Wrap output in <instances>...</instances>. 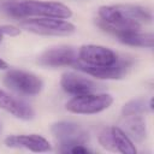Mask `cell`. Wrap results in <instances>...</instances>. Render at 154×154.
Returning a JSON list of instances; mask_svg holds the SVG:
<instances>
[{
    "label": "cell",
    "instance_id": "ba28073f",
    "mask_svg": "<svg viewBox=\"0 0 154 154\" xmlns=\"http://www.w3.org/2000/svg\"><path fill=\"white\" fill-rule=\"evenodd\" d=\"M78 59L91 66H109L114 64L118 55L109 48L97 45H84L78 51Z\"/></svg>",
    "mask_w": 154,
    "mask_h": 154
},
{
    "label": "cell",
    "instance_id": "ac0fdd59",
    "mask_svg": "<svg viewBox=\"0 0 154 154\" xmlns=\"http://www.w3.org/2000/svg\"><path fill=\"white\" fill-rule=\"evenodd\" d=\"M99 142L103 148L112 150V152H116V147L113 144V140H112V135H111V128H106L100 132Z\"/></svg>",
    "mask_w": 154,
    "mask_h": 154
},
{
    "label": "cell",
    "instance_id": "8992f818",
    "mask_svg": "<svg viewBox=\"0 0 154 154\" xmlns=\"http://www.w3.org/2000/svg\"><path fill=\"white\" fill-rule=\"evenodd\" d=\"M4 83L7 88L23 95H36L43 87L40 77L22 70H10L4 76Z\"/></svg>",
    "mask_w": 154,
    "mask_h": 154
},
{
    "label": "cell",
    "instance_id": "8fae6325",
    "mask_svg": "<svg viewBox=\"0 0 154 154\" xmlns=\"http://www.w3.org/2000/svg\"><path fill=\"white\" fill-rule=\"evenodd\" d=\"M5 144L11 148H25L31 152H48L51 150L49 142L38 135H14L5 140Z\"/></svg>",
    "mask_w": 154,
    "mask_h": 154
},
{
    "label": "cell",
    "instance_id": "9a60e30c",
    "mask_svg": "<svg viewBox=\"0 0 154 154\" xmlns=\"http://www.w3.org/2000/svg\"><path fill=\"white\" fill-rule=\"evenodd\" d=\"M119 41L129 45V46H135V47H148L152 48L154 43V36L150 32L142 34L140 31H130L125 32L118 36Z\"/></svg>",
    "mask_w": 154,
    "mask_h": 154
},
{
    "label": "cell",
    "instance_id": "5bb4252c",
    "mask_svg": "<svg viewBox=\"0 0 154 154\" xmlns=\"http://www.w3.org/2000/svg\"><path fill=\"white\" fill-rule=\"evenodd\" d=\"M111 135H112L113 144L116 147V152H120L123 154H136V148L134 142L120 128L112 126Z\"/></svg>",
    "mask_w": 154,
    "mask_h": 154
},
{
    "label": "cell",
    "instance_id": "30bf717a",
    "mask_svg": "<svg viewBox=\"0 0 154 154\" xmlns=\"http://www.w3.org/2000/svg\"><path fill=\"white\" fill-rule=\"evenodd\" d=\"M61 88L72 95H85L91 94L102 88V85L90 78H87L82 75L75 72H65L60 79Z\"/></svg>",
    "mask_w": 154,
    "mask_h": 154
},
{
    "label": "cell",
    "instance_id": "ffe728a7",
    "mask_svg": "<svg viewBox=\"0 0 154 154\" xmlns=\"http://www.w3.org/2000/svg\"><path fill=\"white\" fill-rule=\"evenodd\" d=\"M66 152H71V153H77V154H84V153H89L90 150L84 147V144H75L72 147H70Z\"/></svg>",
    "mask_w": 154,
    "mask_h": 154
},
{
    "label": "cell",
    "instance_id": "7402d4cb",
    "mask_svg": "<svg viewBox=\"0 0 154 154\" xmlns=\"http://www.w3.org/2000/svg\"><path fill=\"white\" fill-rule=\"evenodd\" d=\"M2 36H4V35H2V34H1V32H0V41H1V40H2Z\"/></svg>",
    "mask_w": 154,
    "mask_h": 154
},
{
    "label": "cell",
    "instance_id": "5b68a950",
    "mask_svg": "<svg viewBox=\"0 0 154 154\" xmlns=\"http://www.w3.org/2000/svg\"><path fill=\"white\" fill-rule=\"evenodd\" d=\"M52 132L59 141L60 152H66L75 144H85L89 140L88 132L73 122H58L53 124Z\"/></svg>",
    "mask_w": 154,
    "mask_h": 154
},
{
    "label": "cell",
    "instance_id": "4fadbf2b",
    "mask_svg": "<svg viewBox=\"0 0 154 154\" xmlns=\"http://www.w3.org/2000/svg\"><path fill=\"white\" fill-rule=\"evenodd\" d=\"M120 129L130 137L131 141L141 143L147 136L146 122L140 114L134 116H123V120L120 122Z\"/></svg>",
    "mask_w": 154,
    "mask_h": 154
},
{
    "label": "cell",
    "instance_id": "7c38bea8",
    "mask_svg": "<svg viewBox=\"0 0 154 154\" xmlns=\"http://www.w3.org/2000/svg\"><path fill=\"white\" fill-rule=\"evenodd\" d=\"M0 107L6 112L11 113L12 116L23 120H30L34 118V111L28 103L13 97L12 95L7 94L1 89H0Z\"/></svg>",
    "mask_w": 154,
    "mask_h": 154
},
{
    "label": "cell",
    "instance_id": "44dd1931",
    "mask_svg": "<svg viewBox=\"0 0 154 154\" xmlns=\"http://www.w3.org/2000/svg\"><path fill=\"white\" fill-rule=\"evenodd\" d=\"M8 66H7V63L6 61H4L1 58H0V70H5V69H7Z\"/></svg>",
    "mask_w": 154,
    "mask_h": 154
},
{
    "label": "cell",
    "instance_id": "e0dca14e",
    "mask_svg": "<svg viewBox=\"0 0 154 154\" xmlns=\"http://www.w3.org/2000/svg\"><path fill=\"white\" fill-rule=\"evenodd\" d=\"M146 111V102L142 99H134L126 102L122 108L123 116H134V114H141Z\"/></svg>",
    "mask_w": 154,
    "mask_h": 154
},
{
    "label": "cell",
    "instance_id": "277c9868",
    "mask_svg": "<svg viewBox=\"0 0 154 154\" xmlns=\"http://www.w3.org/2000/svg\"><path fill=\"white\" fill-rule=\"evenodd\" d=\"M113 102L109 94L77 95L66 103V109L77 114H94L108 108Z\"/></svg>",
    "mask_w": 154,
    "mask_h": 154
},
{
    "label": "cell",
    "instance_id": "7a4b0ae2",
    "mask_svg": "<svg viewBox=\"0 0 154 154\" xmlns=\"http://www.w3.org/2000/svg\"><path fill=\"white\" fill-rule=\"evenodd\" d=\"M20 28L38 35L46 36H69L75 32L73 24L57 18H31L20 22Z\"/></svg>",
    "mask_w": 154,
    "mask_h": 154
},
{
    "label": "cell",
    "instance_id": "6da1fadb",
    "mask_svg": "<svg viewBox=\"0 0 154 154\" xmlns=\"http://www.w3.org/2000/svg\"><path fill=\"white\" fill-rule=\"evenodd\" d=\"M97 25L117 37L130 31H140L141 23L150 22L152 13L149 10L137 5H112L99 8Z\"/></svg>",
    "mask_w": 154,
    "mask_h": 154
},
{
    "label": "cell",
    "instance_id": "9c48e42d",
    "mask_svg": "<svg viewBox=\"0 0 154 154\" xmlns=\"http://www.w3.org/2000/svg\"><path fill=\"white\" fill-rule=\"evenodd\" d=\"M78 60V53L69 46H59L46 49L37 58V63L42 66H72Z\"/></svg>",
    "mask_w": 154,
    "mask_h": 154
},
{
    "label": "cell",
    "instance_id": "3957f363",
    "mask_svg": "<svg viewBox=\"0 0 154 154\" xmlns=\"http://www.w3.org/2000/svg\"><path fill=\"white\" fill-rule=\"evenodd\" d=\"M22 12L24 18L30 16H38L43 18L65 19L72 16V11L66 5L55 1L22 0Z\"/></svg>",
    "mask_w": 154,
    "mask_h": 154
},
{
    "label": "cell",
    "instance_id": "52a82bcc",
    "mask_svg": "<svg viewBox=\"0 0 154 154\" xmlns=\"http://www.w3.org/2000/svg\"><path fill=\"white\" fill-rule=\"evenodd\" d=\"M134 60L131 58H119L117 61L109 66H91L83 64L79 59L72 65L73 67L100 79H118L124 77L131 69Z\"/></svg>",
    "mask_w": 154,
    "mask_h": 154
},
{
    "label": "cell",
    "instance_id": "2e32d148",
    "mask_svg": "<svg viewBox=\"0 0 154 154\" xmlns=\"http://www.w3.org/2000/svg\"><path fill=\"white\" fill-rule=\"evenodd\" d=\"M0 12L18 19L24 18L22 12V0H0Z\"/></svg>",
    "mask_w": 154,
    "mask_h": 154
},
{
    "label": "cell",
    "instance_id": "d6986e66",
    "mask_svg": "<svg viewBox=\"0 0 154 154\" xmlns=\"http://www.w3.org/2000/svg\"><path fill=\"white\" fill-rule=\"evenodd\" d=\"M0 32L7 36H17L19 35L20 30L13 25H0Z\"/></svg>",
    "mask_w": 154,
    "mask_h": 154
}]
</instances>
